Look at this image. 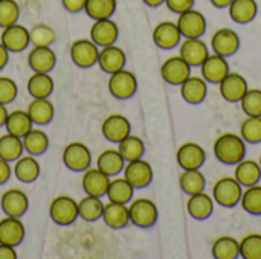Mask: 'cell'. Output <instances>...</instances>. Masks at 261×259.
Segmentation results:
<instances>
[{
    "mask_svg": "<svg viewBox=\"0 0 261 259\" xmlns=\"http://www.w3.org/2000/svg\"><path fill=\"white\" fill-rule=\"evenodd\" d=\"M216 159L223 165H236L246 156V142L239 133H223L213 145Z\"/></svg>",
    "mask_w": 261,
    "mask_h": 259,
    "instance_id": "1",
    "label": "cell"
},
{
    "mask_svg": "<svg viewBox=\"0 0 261 259\" xmlns=\"http://www.w3.org/2000/svg\"><path fill=\"white\" fill-rule=\"evenodd\" d=\"M243 192V186L237 182V179L232 176H223L217 179L213 185L211 195L214 198V203H217L222 208H234L240 203Z\"/></svg>",
    "mask_w": 261,
    "mask_h": 259,
    "instance_id": "2",
    "label": "cell"
},
{
    "mask_svg": "<svg viewBox=\"0 0 261 259\" xmlns=\"http://www.w3.org/2000/svg\"><path fill=\"white\" fill-rule=\"evenodd\" d=\"M128 217L130 223L135 224L136 227L141 229H148L153 227L158 221L159 211L158 206L153 200L139 197V198H132L128 203Z\"/></svg>",
    "mask_w": 261,
    "mask_h": 259,
    "instance_id": "3",
    "label": "cell"
},
{
    "mask_svg": "<svg viewBox=\"0 0 261 259\" xmlns=\"http://www.w3.org/2000/svg\"><path fill=\"white\" fill-rule=\"evenodd\" d=\"M50 220L58 226H69L72 224L78 215V202L73 200L70 195H58L50 202L49 206Z\"/></svg>",
    "mask_w": 261,
    "mask_h": 259,
    "instance_id": "4",
    "label": "cell"
},
{
    "mask_svg": "<svg viewBox=\"0 0 261 259\" xmlns=\"http://www.w3.org/2000/svg\"><path fill=\"white\" fill-rule=\"evenodd\" d=\"M107 87H109V92L113 98L124 101V99L132 98L136 93L138 79H136L133 72H130L124 67L118 72L110 73Z\"/></svg>",
    "mask_w": 261,
    "mask_h": 259,
    "instance_id": "5",
    "label": "cell"
},
{
    "mask_svg": "<svg viewBox=\"0 0 261 259\" xmlns=\"http://www.w3.org/2000/svg\"><path fill=\"white\" fill-rule=\"evenodd\" d=\"M63 163L67 169L73 172L86 171L92 163V153L89 147L83 142H70L63 150Z\"/></svg>",
    "mask_w": 261,
    "mask_h": 259,
    "instance_id": "6",
    "label": "cell"
},
{
    "mask_svg": "<svg viewBox=\"0 0 261 259\" xmlns=\"http://www.w3.org/2000/svg\"><path fill=\"white\" fill-rule=\"evenodd\" d=\"M70 60L81 69H89L98 63L99 47L90 38H78L70 44Z\"/></svg>",
    "mask_w": 261,
    "mask_h": 259,
    "instance_id": "7",
    "label": "cell"
},
{
    "mask_svg": "<svg viewBox=\"0 0 261 259\" xmlns=\"http://www.w3.org/2000/svg\"><path fill=\"white\" fill-rule=\"evenodd\" d=\"M177 27L182 34V38H194V37H202L206 32V18L205 15L194 9L190 8L180 14H177Z\"/></svg>",
    "mask_w": 261,
    "mask_h": 259,
    "instance_id": "8",
    "label": "cell"
},
{
    "mask_svg": "<svg viewBox=\"0 0 261 259\" xmlns=\"http://www.w3.org/2000/svg\"><path fill=\"white\" fill-rule=\"evenodd\" d=\"M122 174L133 185L135 189L147 188L151 183V180H153V168L142 157L125 162V166L122 169Z\"/></svg>",
    "mask_w": 261,
    "mask_h": 259,
    "instance_id": "9",
    "label": "cell"
},
{
    "mask_svg": "<svg viewBox=\"0 0 261 259\" xmlns=\"http://www.w3.org/2000/svg\"><path fill=\"white\" fill-rule=\"evenodd\" d=\"M191 75V66L180 56H168L161 66V76L171 85H180Z\"/></svg>",
    "mask_w": 261,
    "mask_h": 259,
    "instance_id": "10",
    "label": "cell"
},
{
    "mask_svg": "<svg viewBox=\"0 0 261 259\" xmlns=\"http://www.w3.org/2000/svg\"><path fill=\"white\" fill-rule=\"evenodd\" d=\"M199 67H200V76L208 84H219L229 72L228 58L214 52L210 53Z\"/></svg>",
    "mask_w": 261,
    "mask_h": 259,
    "instance_id": "11",
    "label": "cell"
},
{
    "mask_svg": "<svg viewBox=\"0 0 261 259\" xmlns=\"http://www.w3.org/2000/svg\"><path fill=\"white\" fill-rule=\"evenodd\" d=\"M153 41L158 47L164 50L177 47L182 41V34L177 27V23L171 20L159 21L153 29Z\"/></svg>",
    "mask_w": 261,
    "mask_h": 259,
    "instance_id": "12",
    "label": "cell"
},
{
    "mask_svg": "<svg viewBox=\"0 0 261 259\" xmlns=\"http://www.w3.org/2000/svg\"><path fill=\"white\" fill-rule=\"evenodd\" d=\"M240 47V37L231 27H220L211 37V49L222 56H232Z\"/></svg>",
    "mask_w": 261,
    "mask_h": 259,
    "instance_id": "13",
    "label": "cell"
},
{
    "mask_svg": "<svg viewBox=\"0 0 261 259\" xmlns=\"http://www.w3.org/2000/svg\"><path fill=\"white\" fill-rule=\"evenodd\" d=\"M222 98L228 102H240L242 96L249 89L246 78L239 72H228V75L217 84Z\"/></svg>",
    "mask_w": 261,
    "mask_h": 259,
    "instance_id": "14",
    "label": "cell"
},
{
    "mask_svg": "<svg viewBox=\"0 0 261 259\" xmlns=\"http://www.w3.org/2000/svg\"><path fill=\"white\" fill-rule=\"evenodd\" d=\"M89 34H90V40L95 44H98V47H104L116 43L119 37V27L112 20V17L99 18V20H93Z\"/></svg>",
    "mask_w": 261,
    "mask_h": 259,
    "instance_id": "15",
    "label": "cell"
},
{
    "mask_svg": "<svg viewBox=\"0 0 261 259\" xmlns=\"http://www.w3.org/2000/svg\"><path fill=\"white\" fill-rule=\"evenodd\" d=\"M101 133H102L104 139H107L109 142L118 143L125 136H128L132 133V124L128 121V118H125L124 114L113 113L104 119V122L101 125Z\"/></svg>",
    "mask_w": 261,
    "mask_h": 259,
    "instance_id": "16",
    "label": "cell"
},
{
    "mask_svg": "<svg viewBox=\"0 0 261 259\" xmlns=\"http://www.w3.org/2000/svg\"><path fill=\"white\" fill-rule=\"evenodd\" d=\"M176 160L182 169H197L206 160V153L197 142H184L176 151Z\"/></svg>",
    "mask_w": 261,
    "mask_h": 259,
    "instance_id": "17",
    "label": "cell"
},
{
    "mask_svg": "<svg viewBox=\"0 0 261 259\" xmlns=\"http://www.w3.org/2000/svg\"><path fill=\"white\" fill-rule=\"evenodd\" d=\"M0 41L5 44V47L9 52H12V53L21 52L31 44V41H29V29L24 27L20 23L9 24V26L2 29Z\"/></svg>",
    "mask_w": 261,
    "mask_h": 259,
    "instance_id": "18",
    "label": "cell"
},
{
    "mask_svg": "<svg viewBox=\"0 0 261 259\" xmlns=\"http://www.w3.org/2000/svg\"><path fill=\"white\" fill-rule=\"evenodd\" d=\"M179 55L191 67H199L203 63V60L210 55V49L200 37L184 38L179 43Z\"/></svg>",
    "mask_w": 261,
    "mask_h": 259,
    "instance_id": "19",
    "label": "cell"
},
{
    "mask_svg": "<svg viewBox=\"0 0 261 259\" xmlns=\"http://www.w3.org/2000/svg\"><path fill=\"white\" fill-rule=\"evenodd\" d=\"M0 208L5 215L11 217H23L29 208V198L24 191L11 188L6 189L0 197Z\"/></svg>",
    "mask_w": 261,
    "mask_h": 259,
    "instance_id": "20",
    "label": "cell"
},
{
    "mask_svg": "<svg viewBox=\"0 0 261 259\" xmlns=\"http://www.w3.org/2000/svg\"><path fill=\"white\" fill-rule=\"evenodd\" d=\"M127 63V56L125 52L116 46V44H109L104 47H99V53H98V66L102 72L106 73H113L118 72L121 69L125 67Z\"/></svg>",
    "mask_w": 261,
    "mask_h": 259,
    "instance_id": "21",
    "label": "cell"
},
{
    "mask_svg": "<svg viewBox=\"0 0 261 259\" xmlns=\"http://www.w3.org/2000/svg\"><path fill=\"white\" fill-rule=\"evenodd\" d=\"M110 176L102 172L98 166L92 168L89 166L86 171H83V179L81 185L86 194L95 195V197H102L107 192L109 183H110Z\"/></svg>",
    "mask_w": 261,
    "mask_h": 259,
    "instance_id": "22",
    "label": "cell"
},
{
    "mask_svg": "<svg viewBox=\"0 0 261 259\" xmlns=\"http://www.w3.org/2000/svg\"><path fill=\"white\" fill-rule=\"evenodd\" d=\"M57 64V55L50 46H34L28 53V66L32 72L49 73Z\"/></svg>",
    "mask_w": 261,
    "mask_h": 259,
    "instance_id": "23",
    "label": "cell"
},
{
    "mask_svg": "<svg viewBox=\"0 0 261 259\" xmlns=\"http://www.w3.org/2000/svg\"><path fill=\"white\" fill-rule=\"evenodd\" d=\"M179 87L182 99L191 105L202 104L208 95V82L202 76L190 75Z\"/></svg>",
    "mask_w": 261,
    "mask_h": 259,
    "instance_id": "24",
    "label": "cell"
},
{
    "mask_svg": "<svg viewBox=\"0 0 261 259\" xmlns=\"http://www.w3.org/2000/svg\"><path fill=\"white\" fill-rule=\"evenodd\" d=\"M187 211L191 218L203 221L208 220L214 212V198L211 194L200 191L196 194H191L187 202Z\"/></svg>",
    "mask_w": 261,
    "mask_h": 259,
    "instance_id": "25",
    "label": "cell"
},
{
    "mask_svg": "<svg viewBox=\"0 0 261 259\" xmlns=\"http://www.w3.org/2000/svg\"><path fill=\"white\" fill-rule=\"evenodd\" d=\"M24 235H26V231L20 217L5 215L0 220V243L15 247L24 240Z\"/></svg>",
    "mask_w": 261,
    "mask_h": 259,
    "instance_id": "26",
    "label": "cell"
},
{
    "mask_svg": "<svg viewBox=\"0 0 261 259\" xmlns=\"http://www.w3.org/2000/svg\"><path fill=\"white\" fill-rule=\"evenodd\" d=\"M101 218L106 223V226L110 229H124L130 223L128 205L109 200V203L104 205Z\"/></svg>",
    "mask_w": 261,
    "mask_h": 259,
    "instance_id": "27",
    "label": "cell"
},
{
    "mask_svg": "<svg viewBox=\"0 0 261 259\" xmlns=\"http://www.w3.org/2000/svg\"><path fill=\"white\" fill-rule=\"evenodd\" d=\"M14 177L21 183H32L40 176V163L35 156L21 154L12 166Z\"/></svg>",
    "mask_w": 261,
    "mask_h": 259,
    "instance_id": "28",
    "label": "cell"
},
{
    "mask_svg": "<svg viewBox=\"0 0 261 259\" xmlns=\"http://www.w3.org/2000/svg\"><path fill=\"white\" fill-rule=\"evenodd\" d=\"M234 177L237 179V182L246 188L251 185H257L261 180V166L258 160L254 159H246L243 157L240 162H237L234 165Z\"/></svg>",
    "mask_w": 261,
    "mask_h": 259,
    "instance_id": "29",
    "label": "cell"
},
{
    "mask_svg": "<svg viewBox=\"0 0 261 259\" xmlns=\"http://www.w3.org/2000/svg\"><path fill=\"white\" fill-rule=\"evenodd\" d=\"M26 111L31 116L34 125L38 127L47 125L55 114L54 104L49 101V98H32V101L28 104Z\"/></svg>",
    "mask_w": 261,
    "mask_h": 259,
    "instance_id": "30",
    "label": "cell"
},
{
    "mask_svg": "<svg viewBox=\"0 0 261 259\" xmlns=\"http://www.w3.org/2000/svg\"><path fill=\"white\" fill-rule=\"evenodd\" d=\"M228 12L232 21L239 24L251 23L258 12L257 0H232L228 5Z\"/></svg>",
    "mask_w": 261,
    "mask_h": 259,
    "instance_id": "31",
    "label": "cell"
},
{
    "mask_svg": "<svg viewBox=\"0 0 261 259\" xmlns=\"http://www.w3.org/2000/svg\"><path fill=\"white\" fill-rule=\"evenodd\" d=\"M21 142H23V148H24V153L26 154H31V156H41L47 151L49 148V136L44 130H40V128H31L23 137H21Z\"/></svg>",
    "mask_w": 261,
    "mask_h": 259,
    "instance_id": "32",
    "label": "cell"
},
{
    "mask_svg": "<svg viewBox=\"0 0 261 259\" xmlns=\"http://www.w3.org/2000/svg\"><path fill=\"white\" fill-rule=\"evenodd\" d=\"M54 79L49 73L43 72H32L26 82L28 93L32 98H49L54 92Z\"/></svg>",
    "mask_w": 261,
    "mask_h": 259,
    "instance_id": "33",
    "label": "cell"
},
{
    "mask_svg": "<svg viewBox=\"0 0 261 259\" xmlns=\"http://www.w3.org/2000/svg\"><path fill=\"white\" fill-rule=\"evenodd\" d=\"M96 166L106 172L107 176L110 177H115L118 176L119 172H122L124 166H125V160L124 157L121 156V153L118 151V148H109V150H104L98 159H96Z\"/></svg>",
    "mask_w": 261,
    "mask_h": 259,
    "instance_id": "34",
    "label": "cell"
},
{
    "mask_svg": "<svg viewBox=\"0 0 261 259\" xmlns=\"http://www.w3.org/2000/svg\"><path fill=\"white\" fill-rule=\"evenodd\" d=\"M211 255L216 259H237L240 256V243L231 235H220L211 246Z\"/></svg>",
    "mask_w": 261,
    "mask_h": 259,
    "instance_id": "35",
    "label": "cell"
},
{
    "mask_svg": "<svg viewBox=\"0 0 261 259\" xmlns=\"http://www.w3.org/2000/svg\"><path fill=\"white\" fill-rule=\"evenodd\" d=\"M3 127H5L6 133L23 137L34 127V122L26 110L18 108V110H12L8 113V118H6V122Z\"/></svg>",
    "mask_w": 261,
    "mask_h": 259,
    "instance_id": "36",
    "label": "cell"
},
{
    "mask_svg": "<svg viewBox=\"0 0 261 259\" xmlns=\"http://www.w3.org/2000/svg\"><path fill=\"white\" fill-rule=\"evenodd\" d=\"M135 194V188L133 185L122 176V177H113L110 179L109 188L106 195L109 197L110 202H118V203H130V200L133 198Z\"/></svg>",
    "mask_w": 261,
    "mask_h": 259,
    "instance_id": "37",
    "label": "cell"
},
{
    "mask_svg": "<svg viewBox=\"0 0 261 259\" xmlns=\"http://www.w3.org/2000/svg\"><path fill=\"white\" fill-rule=\"evenodd\" d=\"M102 209H104V203L101 202V197L87 194L84 198L78 202V215L80 218L89 223L98 221L102 215Z\"/></svg>",
    "mask_w": 261,
    "mask_h": 259,
    "instance_id": "38",
    "label": "cell"
},
{
    "mask_svg": "<svg viewBox=\"0 0 261 259\" xmlns=\"http://www.w3.org/2000/svg\"><path fill=\"white\" fill-rule=\"evenodd\" d=\"M179 185H180V189L185 194L191 195V194L205 191L206 180H205V176L200 171V168H197V169H184L180 177H179Z\"/></svg>",
    "mask_w": 261,
    "mask_h": 259,
    "instance_id": "39",
    "label": "cell"
},
{
    "mask_svg": "<svg viewBox=\"0 0 261 259\" xmlns=\"http://www.w3.org/2000/svg\"><path fill=\"white\" fill-rule=\"evenodd\" d=\"M21 154H24L21 137L14 136L11 133H5L0 136V157L8 162H15Z\"/></svg>",
    "mask_w": 261,
    "mask_h": 259,
    "instance_id": "40",
    "label": "cell"
},
{
    "mask_svg": "<svg viewBox=\"0 0 261 259\" xmlns=\"http://www.w3.org/2000/svg\"><path fill=\"white\" fill-rule=\"evenodd\" d=\"M118 151L121 153L124 160L128 162V160L141 159L145 153V145L139 136H135L130 133L121 142H118Z\"/></svg>",
    "mask_w": 261,
    "mask_h": 259,
    "instance_id": "41",
    "label": "cell"
},
{
    "mask_svg": "<svg viewBox=\"0 0 261 259\" xmlns=\"http://www.w3.org/2000/svg\"><path fill=\"white\" fill-rule=\"evenodd\" d=\"M249 215H261V185H251L243 188L242 198L239 203Z\"/></svg>",
    "mask_w": 261,
    "mask_h": 259,
    "instance_id": "42",
    "label": "cell"
},
{
    "mask_svg": "<svg viewBox=\"0 0 261 259\" xmlns=\"http://www.w3.org/2000/svg\"><path fill=\"white\" fill-rule=\"evenodd\" d=\"M84 11L92 20L109 18L116 11V0H86Z\"/></svg>",
    "mask_w": 261,
    "mask_h": 259,
    "instance_id": "43",
    "label": "cell"
},
{
    "mask_svg": "<svg viewBox=\"0 0 261 259\" xmlns=\"http://www.w3.org/2000/svg\"><path fill=\"white\" fill-rule=\"evenodd\" d=\"M55 38V29L46 23H37L29 29V41L32 46H50Z\"/></svg>",
    "mask_w": 261,
    "mask_h": 259,
    "instance_id": "44",
    "label": "cell"
},
{
    "mask_svg": "<svg viewBox=\"0 0 261 259\" xmlns=\"http://www.w3.org/2000/svg\"><path fill=\"white\" fill-rule=\"evenodd\" d=\"M239 134L246 143L261 142V116H246L240 124Z\"/></svg>",
    "mask_w": 261,
    "mask_h": 259,
    "instance_id": "45",
    "label": "cell"
},
{
    "mask_svg": "<svg viewBox=\"0 0 261 259\" xmlns=\"http://www.w3.org/2000/svg\"><path fill=\"white\" fill-rule=\"evenodd\" d=\"M240 243V256L245 259H261V234L251 232L245 235Z\"/></svg>",
    "mask_w": 261,
    "mask_h": 259,
    "instance_id": "46",
    "label": "cell"
},
{
    "mask_svg": "<svg viewBox=\"0 0 261 259\" xmlns=\"http://www.w3.org/2000/svg\"><path fill=\"white\" fill-rule=\"evenodd\" d=\"M240 107L246 116H261L260 89H248L240 99Z\"/></svg>",
    "mask_w": 261,
    "mask_h": 259,
    "instance_id": "47",
    "label": "cell"
},
{
    "mask_svg": "<svg viewBox=\"0 0 261 259\" xmlns=\"http://www.w3.org/2000/svg\"><path fill=\"white\" fill-rule=\"evenodd\" d=\"M20 17V6L15 0H0V27L17 23Z\"/></svg>",
    "mask_w": 261,
    "mask_h": 259,
    "instance_id": "48",
    "label": "cell"
},
{
    "mask_svg": "<svg viewBox=\"0 0 261 259\" xmlns=\"http://www.w3.org/2000/svg\"><path fill=\"white\" fill-rule=\"evenodd\" d=\"M18 93V87L15 81L9 76H0V102L2 104H11Z\"/></svg>",
    "mask_w": 261,
    "mask_h": 259,
    "instance_id": "49",
    "label": "cell"
},
{
    "mask_svg": "<svg viewBox=\"0 0 261 259\" xmlns=\"http://www.w3.org/2000/svg\"><path fill=\"white\" fill-rule=\"evenodd\" d=\"M194 2L196 0H165V5L171 12L180 14L190 8H194Z\"/></svg>",
    "mask_w": 261,
    "mask_h": 259,
    "instance_id": "50",
    "label": "cell"
},
{
    "mask_svg": "<svg viewBox=\"0 0 261 259\" xmlns=\"http://www.w3.org/2000/svg\"><path fill=\"white\" fill-rule=\"evenodd\" d=\"M12 176V166L11 162L0 157V185H5Z\"/></svg>",
    "mask_w": 261,
    "mask_h": 259,
    "instance_id": "51",
    "label": "cell"
},
{
    "mask_svg": "<svg viewBox=\"0 0 261 259\" xmlns=\"http://www.w3.org/2000/svg\"><path fill=\"white\" fill-rule=\"evenodd\" d=\"M61 3L66 11L73 12V14L84 11V6H86V0H61Z\"/></svg>",
    "mask_w": 261,
    "mask_h": 259,
    "instance_id": "52",
    "label": "cell"
},
{
    "mask_svg": "<svg viewBox=\"0 0 261 259\" xmlns=\"http://www.w3.org/2000/svg\"><path fill=\"white\" fill-rule=\"evenodd\" d=\"M17 258V252L14 246L0 243V259H15Z\"/></svg>",
    "mask_w": 261,
    "mask_h": 259,
    "instance_id": "53",
    "label": "cell"
},
{
    "mask_svg": "<svg viewBox=\"0 0 261 259\" xmlns=\"http://www.w3.org/2000/svg\"><path fill=\"white\" fill-rule=\"evenodd\" d=\"M9 50L5 47V44L0 41V70L8 64V61H9Z\"/></svg>",
    "mask_w": 261,
    "mask_h": 259,
    "instance_id": "54",
    "label": "cell"
},
{
    "mask_svg": "<svg viewBox=\"0 0 261 259\" xmlns=\"http://www.w3.org/2000/svg\"><path fill=\"white\" fill-rule=\"evenodd\" d=\"M8 108H6V104H2L0 102V127H3L5 125V122H6V118H8Z\"/></svg>",
    "mask_w": 261,
    "mask_h": 259,
    "instance_id": "55",
    "label": "cell"
},
{
    "mask_svg": "<svg viewBox=\"0 0 261 259\" xmlns=\"http://www.w3.org/2000/svg\"><path fill=\"white\" fill-rule=\"evenodd\" d=\"M232 0H210V3L219 9H223V8H228V5L231 3Z\"/></svg>",
    "mask_w": 261,
    "mask_h": 259,
    "instance_id": "56",
    "label": "cell"
},
{
    "mask_svg": "<svg viewBox=\"0 0 261 259\" xmlns=\"http://www.w3.org/2000/svg\"><path fill=\"white\" fill-rule=\"evenodd\" d=\"M147 6H150V8H158V6H161L162 3H165V0H142Z\"/></svg>",
    "mask_w": 261,
    "mask_h": 259,
    "instance_id": "57",
    "label": "cell"
},
{
    "mask_svg": "<svg viewBox=\"0 0 261 259\" xmlns=\"http://www.w3.org/2000/svg\"><path fill=\"white\" fill-rule=\"evenodd\" d=\"M258 163H260V166H261V153H260V159H258Z\"/></svg>",
    "mask_w": 261,
    "mask_h": 259,
    "instance_id": "58",
    "label": "cell"
}]
</instances>
